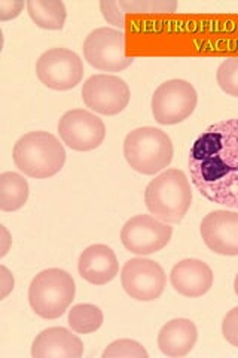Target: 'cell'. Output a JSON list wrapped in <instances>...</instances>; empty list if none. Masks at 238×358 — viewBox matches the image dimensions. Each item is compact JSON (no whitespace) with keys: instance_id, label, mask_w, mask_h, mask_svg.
Masks as SVG:
<instances>
[{"instance_id":"5","label":"cell","mask_w":238,"mask_h":358,"mask_svg":"<svg viewBox=\"0 0 238 358\" xmlns=\"http://www.w3.org/2000/svg\"><path fill=\"white\" fill-rule=\"evenodd\" d=\"M76 287L70 273L63 268H47L33 278L29 301L36 315L45 320L60 318L75 300Z\"/></svg>"},{"instance_id":"6","label":"cell","mask_w":238,"mask_h":358,"mask_svg":"<svg viewBox=\"0 0 238 358\" xmlns=\"http://www.w3.org/2000/svg\"><path fill=\"white\" fill-rule=\"evenodd\" d=\"M198 96L192 84L172 80L161 84L152 96V115L158 124L173 126L185 121L195 110Z\"/></svg>"},{"instance_id":"3","label":"cell","mask_w":238,"mask_h":358,"mask_svg":"<svg viewBox=\"0 0 238 358\" xmlns=\"http://www.w3.org/2000/svg\"><path fill=\"white\" fill-rule=\"evenodd\" d=\"M14 163L18 171L30 178H51L66 163L64 147L48 131H30L14 147Z\"/></svg>"},{"instance_id":"25","label":"cell","mask_w":238,"mask_h":358,"mask_svg":"<svg viewBox=\"0 0 238 358\" xmlns=\"http://www.w3.org/2000/svg\"><path fill=\"white\" fill-rule=\"evenodd\" d=\"M100 8H101V13H103L105 20H107L113 26L124 29V26H126V18H124V10L121 9L118 2H113V0H103V2H100Z\"/></svg>"},{"instance_id":"26","label":"cell","mask_w":238,"mask_h":358,"mask_svg":"<svg viewBox=\"0 0 238 358\" xmlns=\"http://www.w3.org/2000/svg\"><path fill=\"white\" fill-rule=\"evenodd\" d=\"M24 8V2L20 0H0V20H13L20 15V13Z\"/></svg>"},{"instance_id":"18","label":"cell","mask_w":238,"mask_h":358,"mask_svg":"<svg viewBox=\"0 0 238 358\" xmlns=\"http://www.w3.org/2000/svg\"><path fill=\"white\" fill-rule=\"evenodd\" d=\"M30 18L36 26L47 30H61L67 10L60 0H29L26 3Z\"/></svg>"},{"instance_id":"12","label":"cell","mask_w":238,"mask_h":358,"mask_svg":"<svg viewBox=\"0 0 238 358\" xmlns=\"http://www.w3.org/2000/svg\"><path fill=\"white\" fill-rule=\"evenodd\" d=\"M61 141L75 151H93L103 143L106 126L97 115L85 109H72L60 118Z\"/></svg>"},{"instance_id":"23","label":"cell","mask_w":238,"mask_h":358,"mask_svg":"<svg viewBox=\"0 0 238 358\" xmlns=\"http://www.w3.org/2000/svg\"><path fill=\"white\" fill-rule=\"evenodd\" d=\"M103 358H112V357H124V358H147L146 350L143 346L131 339H119L112 342L107 348L101 354Z\"/></svg>"},{"instance_id":"7","label":"cell","mask_w":238,"mask_h":358,"mask_svg":"<svg viewBox=\"0 0 238 358\" xmlns=\"http://www.w3.org/2000/svg\"><path fill=\"white\" fill-rule=\"evenodd\" d=\"M84 57L88 64L103 72H121L134 63V59L126 55V35L107 27L96 29L87 36Z\"/></svg>"},{"instance_id":"21","label":"cell","mask_w":238,"mask_h":358,"mask_svg":"<svg viewBox=\"0 0 238 358\" xmlns=\"http://www.w3.org/2000/svg\"><path fill=\"white\" fill-rule=\"evenodd\" d=\"M216 80L222 92L228 96L238 97V57L226 59L221 63Z\"/></svg>"},{"instance_id":"11","label":"cell","mask_w":238,"mask_h":358,"mask_svg":"<svg viewBox=\"0 0 238 358\" xmlns=\"http://www.w3.org/2000/svg\"><path fill=\"white\" fill-rule=\"evenodd\" d=\"M121 282L126 293L137 301L160 299L167 284L164 268L146 259H131L122 267Z\"/></svg>"},{"instance_id":"1","label":"cell","mask_w":238,"mask_h":358,"mask_svg":"<svg viewBox=\"0 0 238 358\" xmlns=\"http://www.w3.org/2000/svg\"><path fill=\"white\" fill-rule=\"evenodd\" d=\"M192 184L201 196L238 209V118L214 122L189 151Z\"/></svg>"},{"instance_id":"15","label":"cell","mask_w":238,"mask_h":358,"mask_svg":"<svg viewBox=\"0 0 238 358\" xmlns=\"http://www.w3.org/2000/svg\"><path fill=\"white\" fill-rule=\"evenodd\" d=\"M213 272L209 264L197 259L179 262L170 273V282L179 294L201 297L213 287Z\"/></svg>"},{"instance_id":"13","label":"cell","mask_w":238,"mask_h":358,"mask_svg":"<svg viewBox=\"0 0 238 358\" xmlns=\"http://www.w3.org/2000/svg\"><path fill=\"white\" fill-rule=\"evenodd\" d=\"M201 238L209 250L221 255H238V212L213 210L201 221Z\"/></svg>"},{"instance_id":"2","label":"cell","mask_w":238,"mask_h":358,"mask_svg":"<svg viewBox=\"0 0 238 358\" xmlns=\"http://www.w3.org/2000/svg\"><path fill=\"white\" fill-rule=\"evenodd\" d=\"M147 210L164 222H180L192 203L191 184L179 169H168L147 184L144 192Z\"/></svg>"},{"instance_id":"8","label":"cell","mask_w":238,"mask_h":358,"mask_svg":"<svg viewBox=\"0 0 238 358\" xmlns=\"http://www.w3.org/2000/svg\"><path fill=\"white\" fill-rule=\"evenodd\" d=\"M36 75L45 87L66 92L81 84L84 64L76 52L67 48H52L39 57Z\"/></svg>"},{"instance_id":"10","label":"cell","mask_w":238,"mask_h":358,"mask_svg":"<svg viewBox=\"0 0 238 358\" xmlns=\"http://www.w3.org/2000/svg\"><path fill=\"white\" fill-rule=\"evenodd\" d=\"M128 84L115 75H94L82 85L87 108L101 115H118L130 103Z\"/></svg>"},{"instance_id":"17","label":"cell","mask_w":238,"mask_h":358,"mask_svg":"<svg viewBox=\"0 0 238 358\" xmlns=\"http://www.w3.org/2000/svg\"><path fill=\"white\" fill-rule=\"evenodd\" d=\"M198 330L191 320L176 318L168 321L158 334V346L164 355L184 357L189 354L197 343Z\"/></svg>"},{"instance_id":"24","label":"cell","mask_w":238,"mask_h":358,"mask_svg":"<svg viewBox=\"0 0 238 358\" xmlns=\"http://www.w3.org/2000/svg\"><path fill=\"white\" fill-rule=\"evenodd\" d=\"M222 334L226 342L238 348V306L225 315L222 322Z\"/></svg>"},{"instance_id":"22","label":"cell","mask_w":238,"mask_h":358,"mask_svg":"<svg viewBox=\"0 0 238 358\" xmlns=\"http://www.w3.org/2000/svg\"><path fill=\"white\" fill-rule=\"evenodd\" d=\"M124 13L133 14H172L177 9L176 2H147V0H139V2H118Z\"/></svg>"},{"instance_id":"20","label":"cell","mask_w":238,"mask_h":358,"mask_svg":"<svg viewBox=\"0 0 238 358\" xmlns=\"http://www.w3.org/2000/svg\"><path fill=\"white\" fill-rule=\"evenodd\" d=\"M103 312L96 305L82 303L76 305L69 310V326L79 334H88L97 331L103 324Z\"/></svg>"},{"instance_id":"9","label":"cell","mask_w":238,"mask_h":358,"mask_svg":"<svg viewBox=\"0 0 238 358\" xmlns=\"http://www.w3.org/2000/svg\"><path fill=\"white\" fill-rule=\"evenodd\" d=\"M173 229L152 215H135L124 224L121 241L135 255H151L168 245Z\"/></svg>"},{"instance_id":"14","label":"cell","mask_w":238,"mask_h":358,"mask_svg":"<svg viewBox=\"0 0 238 358\" xmlns=\"http://www.w3.org/2000/svg\"><path fill=\"white\" fill-rule=\"evenodd\" d=\"M77 271L82 279L93 285H106L117 278L119 263L115 252L107 245H91L81 254Z\"/></svg>"},{"instance_id":"16","label":"cell","mask_w":238,"mask_h":358,"mask_svg":"<svg viewBox=\"0 0 238 358\" xmlns=\"http://www.w3.org/2000/svg\"><path fill=\"white\" fill-rule=\"evenodd\" d=\"M82 354V341L64 327L40 331L31 345L33 358H81Z\"/></svg>"},{"instance_id":"4","label":"cell","mask_w":238,"mask_h":358,"mask_svg":"<svg viewBox=\"0 0 238 358\" xmlns=\"http://www.w3.org/2000/svg\"><path fill=\"white\" fill-rule=\"evenodd\" d=\"M124 155L135 172L155 175L172 163L173 143L168 134L160 129L140 127L127 134Z\"/></svg>"},{"instance_id":"27","label":"cell","mask_w":238,"mask_h":358,"mask_svg":"<svg viewBox=\"0 0 238 358\" xmlns=\"http://www.w3.org/2000/svg\"><path fill=\"white\" fill-rule=\"evenodd\" d=\"M0 284H2V299H5L14 289V276L5 266L0 267Z\"/></svg>"},{"instance_id":"29","label":"cell","mask_w":238,"mask_h":358,"mask_svg":"<svg viewBox=\"0 0 238 358\" xmlns=\"http://www.w3.org/2000/svg\"><path fill=\"white\" fill-rule=\"evenodd\" d=\"M234 289H235V294L238 296V273H237V276L234 279Z\"/></svg>"},{"instance_id":"28","label":"cell","mask_w":238,"mask_h":358,"mask_svg":"<svg viewBox=\"0 0 238 358\" xmlns=\"http://www.w3.org/2000/svg\"><path fill=\"white\" fill-rule=\"evenodd\" d=\"M2 234H3V243L5 245L2 246V252H0V257H5V254L8 252V245L6 243H9V234H8L5 227H2Z\"/></svg>"},{"instance_id":"19","label":"cell","mask_w":238,"mask_h":358,"mask_svg":"<svg viewBox=\"0 0 238 358\" xmlns=\"http://www.w3.org/2000/svg\"><path fill=\"white\" fill-rule=\"evenodd\" d=\"M29 199V184L15 172H3L0 175V209L14 212L26 205Z\"/></svg>"}]
</instances>
